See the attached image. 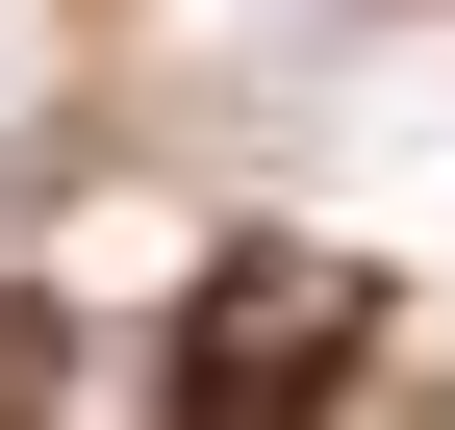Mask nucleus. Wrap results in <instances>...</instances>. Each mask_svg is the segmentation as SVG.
<instances>
[{
    "label": "nucleus",
    "mask_w": 455,
    "mask_h": 430,
    "mask_svg": "<svg viewBox=\"0 0 455 430\" xmlns=\"http://www.w3.org/2000/svg\"><path fill=\"white\" fill-rule=\"evenodd\" d=\"M355 354H379V279L304 253V228H253V253H203L178 330H152V430H329Z\"/></svg>",
    "instance_id": "nucleus-1"
},
{
    "label": "nucleus",
    "mask_w": 455,
    "mask_h": 430,
    "mask_svg": "<svg viewBox=\"0 0 455 430\" xmlns=\"http://www.w3.org/2000/svg\"><path fill=\"white\" fill-rule=\"evenodd\" d=\"M0 430H51V330H26V304H0Z\"/></svg>",
    "instance_id": "nucleus-2"
}]
</instances>
